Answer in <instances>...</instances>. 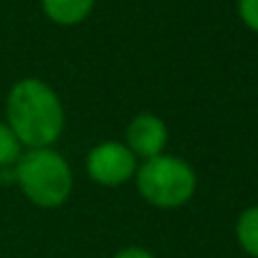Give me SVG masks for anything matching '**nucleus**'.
Masks as SVG:
<instances>
[{
  "instance_id": "20e7f679",
  "label": "nucleus",
  "mask_w": 258,
  "mask_h": 258,
  "mask_svg": "<svg viewBox=\"0 0 258 258\" xmlns=\"http://www.w3.org/2000/svg\"><path fill=\"white\" fill-rule=\"evenodd\" d=\"M140 167L135 153L123 142L107 140L92 146L85 158L87 176L101 187H119L135 178V171Z\"/></svg>"
},
{
  "instance_id": "0eeeda50",
  "label": "nucleus",
  "mask_w": 258,
  "mask_h": 258,
  "mask_svg": "<svg viewBox=\"0 0 258 258\" xmlns=\"http://www.w3.org/2000/svg\"><path fill=\"white\" fill-rule=\"evenodd\" d=\"M235 238L247 256L258 258V206H249L235 222Z\"/></svg>"
},
{
  "instance_id": "6e6552de",
  "label": "nucleus",
  "mask_w": 258,
  "mask_h": 258,
  "mask_svg": "<svg viewBox=\"0 0 258 258\" xmlns=\"http://www.w3.org/2000/svg\"><path fill=\"white\" fill-rule=\"evenodd\" d=\"M23 153V144L14 135L7 121H0V167H14Z\"/></svg>"
},
{
  "instance_id": "39448f33",
  "label": "nucleus",
  "mask_w": 258,
  "mask_h": 258,
  "mask_svg": "<svg viewBox=\"0 0 258 258\" xmlns=\"http://www.w3.org/2000/svg\"><path fill=\"white\" fill-rule=\"evenodd\" d=\"M167 142H169L167 123L158 114L142 112L128 123L123 144L135 153V158L149 160V158H156L160 153H165Z\"/></svg>"
},
{
  "instance_id": "f257e3e1",
  "label": "nucleus",
  "mask_w": 258,
  "mask_h": 258,
  "mask_svg": "<svg viewBox=\"0 0 258 258\" xmlns=\"http://www.w3.org/2000/svg\"><path fill=\"white\" fill-rule=\"evenodd\" d=\"M7 126L25 149H48L64 131V105L57 92L39 78H21L5 103Z\"/></svg>"
},
{
  "instance_id": "1a4fd4ad",
  "label": "nucleus",
  "mask_w": 258,
  "mask_h": 258,
  "mask_svg": "<svg viewBox=\"0 0 258 258\" xmlns=\"http://www.w3.org/2000/svg\"><path fill=\"white\" fill-rule=\"evenodd\" d=\"M238 16L251 32H258V0H238Z\"/></svg>"
},
{
  "instance_id": "423d86ee",
  "label": "nucleus",
  "mask_w": 258,
  "mask_h": 258,
  "mask_svg": "<svg viewBox=\"0 0 258 258\" xmlns=\"http://www.w3.org/2000/svg\"><path fill=\"white\" fill-rule=\"evenodd\" d=\"M96 0H41V10L53 23L71 28L92 14Z\"/></svg>"
},
{
  "instance_id": "f03ea898",
  "label": "nucleus",
  "mask_w": 258,
  "mask_h": 258,
  "mask_svg": "<svg viewBox=\"0 0 258 258\" xmlns=\"http://www.w3.org/2000/svg\"><path fill=\"white\" fill-rule=\"evenodd\" d=\"M16 185L30 204L59 208L73 192V171L62 153L48 149H25L14 165Z\"/></svg>"
},
{
  "instance_id": "7ed1b4c3",
  "label": "nucleus",
  "mask_w": 258,
  "mask_h": 258,
  "mask_svg": "<svg viewBox=\"0 0 258 258\" xmlns=\"http://www.w3.org/2000/svg\"><path fill=\"white\" fill-rule=\"evenodd\" d=\"M135 185L149 206L174 210L185 206L197 192V174L187 160L169 153L140 162L135 171Z\"/></svg>"
},
{
  "instance_id": "9d476101",
  "label": "nucleus",
  "mask_w": 258,
  "mask_h": 258,
  "mask_svg": "<svg viewBox=\"0 0 258 258\" xmlns=\"http://www.w3.org/2000/svg\"><path fill=\"white\" fill-rule=\"evenodd\" d=\"M112 258H153V253L144 247H123Z\"/></svg>"
}]
</instances>
